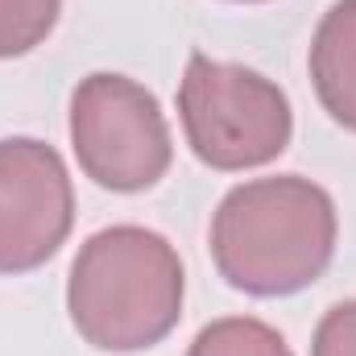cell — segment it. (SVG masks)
<instances>
[{
  "mask_svg": "<svg viewBox=\"0 0 356 356\" xmlns=\"http://www.w3.org/2000/svg\"><path fill=\"white\" fill-rule=\"evenodd\" d=\"M336 203L302 175L232 186L211 216V261L232 290L286 298L323 277L336 257Z\"/></svg>",
  "mask_w": 356,
  "mask_h": 356,
  "instance_id": "obj_1",
  "label": "cell"
},
{
  "mask_svg": "<svg viewBox=\"0 0 356 356\" xmlns=\"http://www.w3.org/2000/svg\"><path fill=\"white\" fill-rule=\"evenodd\" d=\"M182 261L162 232L116 224L79 249L67 311L75 332L99 353H145L162 344L182 315Z\"/></svg>",
  "mask_w": 356,
  "mask_h": 356,
  "instance_id": "obj_2",
  "label": "cell"
},
{
  "mask_svg": "<svg viewBox=\"0 0 356 356\" xmlns=\"http://www.w3.org/2000/svg\"><path fill=\"white\" fill-rule=\"evenodd\" d=\"M178 116L186 145L211 170H257L282 158L294 137L290 99L273 79L199 50L178 83Z\"/></svg>",
  "mask_w": 356,
  "mask_h": 356,
  "instance_id": "obj_3",
  "label": "cell"
},
{
  "mask_svg": "<svg viewBox=\"0 0 356 356\" xmlns=\"http://www.w3.org/2000/svg\"><path fill=\"white\" fill-rule=\"evenodd\" d=\"M71 145L79 170L120 195L149 191L170 170V124L154 91L129 75L95 71L71 95Z\"/></svg>",
  "mask_w": 356,
  "mask_h": 356,
  "instance_id": "obj_4",
  "label": "cell"
},
{
  "mask_svg": "<svg viewBox=\"0 0 356 356\" xmlns=\"http://www.w3.org/2000/svg\"><path fill=\"white\" fill-rule=\"evenodd\" d=\"M75 224V186L54 145L33 137L0 141V273L46 266Z\"/></svg>",
  "mask_w": 356,
  "mask_h": 356,
  "instance_id": "obj_5",
  "label": "cell"
},
{
  "mask_svg": "<svg viewBox=\"0 0 356 356\" xmlns=\"http://www.w3.org/2000/svg\"><path fill=\"white\" fill-rule=\"evenodd\" d=\"M307 67L323 112L356 133V0H336L323 13Z\"/></svg>",
  "mask_w": 356,
  "mask_h": 356,
  "instance_id": "obj_6",
  "label": "cell"
},
{
  "mask_svg": "<svg viewBox=\"0 0 356 356\" xmlns=\"http://www.w3.org/2000/svg\"><path fill=\"white\" fill-rule=\"evenodd\" d=\"M186 356H294V353L282 340V332H273L269 323L249 319V315H228V319L207 323L195 336Z\"/></svg>",
  "mask_w": 356,
  "mask_h": 356,
  "instance_id": "obj_7",
  "label": "cell"
},
{
  "mask_svg": "<svg viewBox=\"0 0 356 356\" xmlns=\"http://www.w3.org/2000/svg\"><path fill=\"white\" fill-rule=\"evenodd\" d=\"M63 0H0V58L38 50L58 25Z\"/></svg>",
  "mask_w": 356,
  "mask_h": 356,
  "instance_id": "obj_8",
  "label": "cell"
},
{
  "mask_svg": "<svg viewBox=\"0 0 356 356\" xmlns=\"http://www.w3.org/2000/svg\"><path fill=\"white\" fill-rule=\"evenodd\" d=\"M311 356H356V298L336 302L311 340Z\"/></svg>",
  "mask_w": 356,
  "mask_h": 356,
  "instance_id": "obj_9",
  "label": "cell"
},
{
  "mask_svg": "<svg viewBox=\"0 0 356 356\" xmlns=\"http://www.w3.org/2000/svg\"><path fill=\"white\" fill-rule=\"evenodd\" d=\"M232 4H266V0H232Z\"/></svg>",
  "mask_w": 356,
  "mask_h": 356,
  "instance_id": "obj_10",
  "label": "cell"
}]
</instances>
